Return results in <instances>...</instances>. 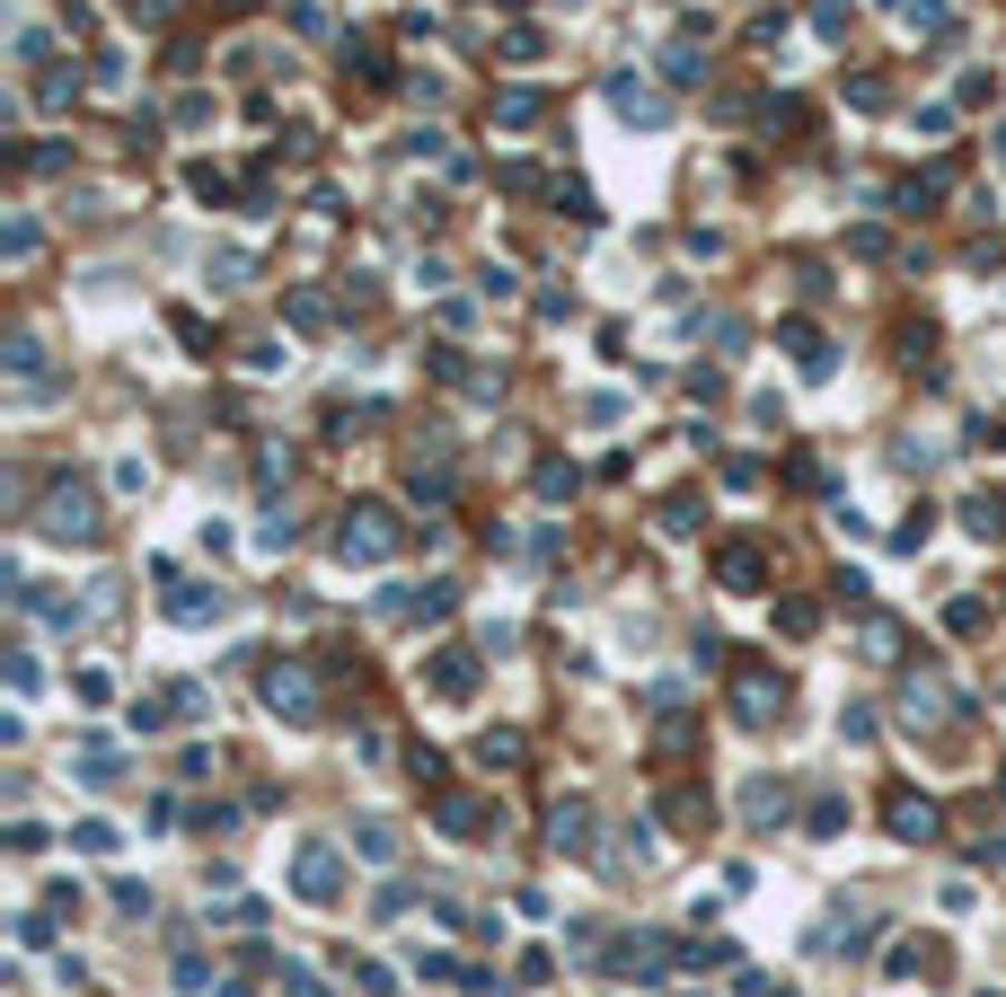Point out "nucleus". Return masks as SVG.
<instances>
[{"instance_id":"1","label":"nucleus","mask_w":1006,"mask_h":997,"mask_svg":"<svg viewBox=\"0 0 1006 997\" xmlns=\"http://www.w3.org/2000/svg\"><path fill=\"white\" fill-rule=\"evenodd\" d=\"M45 530H53V539H98V503H89V486H80V477H62V486H53Z\"/></svg>"},{"instance_id":"2","label":"nucleus","mask_w":1006,"mask_h":997,"mask_svg":"<svg viewBox=\"0 0 1006 997\" xmlns=\"http://www.w3.org/2000/svg\"><path fill=\"white\" fill-rule=\"evenodd\" d=\"M388 547H397V521H388L379 503L345 512V556H388Z\"/></svg>"},{"instance_id":"3","label":"nucleus","mask_w":1006,"mask_h":997,"mask_svg":"<svg viewBox=\"0 0 1006 997\" xmlns=\"http://www.w3.org/2000/svg\"><path fill=\"white\" fill-rule=\"evenodd\" d=\"M336 882H345V857L336 848H300V866H292V891L300 900H336Z\"/></svg>"},{"instance_id":"4","label":"nucleus","mask_w":1006,"mask_h":997,"mask_svg":"<svg viewBox=\"0 0 1006 997\" xmlns=\"http://www.w3.org/2000/svg\"><path fill=\"white\" fill-rule=\"evenodd\" d=\"M777 707H786V689H777L768 671H733V715H742V724H768Z\"/></svg>"},{"instance_id":"5","label":"nucleus","mask_w":1006,"mask_h":997,"mask_svg":"<svg viewBox=\"0 0 1006 997\" xmlns=\"http://www.w3.org/2000/svg\"><path fill=\"white\" fill-rule=\"evenodd\" d=\"M265 707L292 715V724H309V715H318V707H309V671H265Z\"/></svg>"},{"instance_id":"6","label":"nucleus","mask_w":1006,"mask_h":997,"mask_svg":"<svg viewBox=\"0 0 1006 997\" xmlns=\"http://www.w3.org/2000/svg\"><path fill=\"white\" fill-rule=\"evenodd\" d=\"M882 812H891V839H936V803H927V794H909V786H900Z\"/></svg>"},{"instance_id":"7","label":"nucleus","mask_w":1006,"mask_h":997,"mask_svg":"<svg viewBox=\"0 0 1006 997\" xmlns=\"http://www.w3.org/2000/svg\"><path fill=\"white\" fill-rule=\"evenodd\" d=\"M610 107H619L628 125H662V116H671L662 89H644V80H610Z\"/></svg>"},{"instance_id":"8","label":"nucleus","mask_w":1006,"mask_h":997,"mask_svg":"<svg viewBox=\"0 0 1006 997\" xmlns=\"http://www.w3.org/2000/svg\"><path fill=\"white\" fill-rule=\"evenodd\" d=\"M662 80H680V89H689V80H707V53H698V36H671V45H662Z\"/></svg>"},{"instance_id":"9","label":"nucleus","mask_w":1006,"mask_h":997,"mask_svg":"<svg viewBox=\"0 0 1006 997\" xmlns=\"http://www.w3.org/2000/svg\"><path fill=\"white\" fill-rule=\"evenodd\" d=\"M724 583H733V592H759V547H751V539L724 547Z\"/></svg>"},{"instance_id":"10","label":"nucleus","mask_w":1006,"mask_h":997,"mask_svg":"<svg viewBox=\"0 0 1006 997\" xmlns=\"http://www.w3.org/2000/svg\"><path fill=\"white\" fill-rule=\"evenodd\" d=\"M583 830H592V812H583V803H565V812L548 821V839H556L565 857H583Z\"/></svg>"},{"instance_id":"11","label":"nucleus","mask_w":1006,"mask_h":997,"mask_svg":"<svg viewBox=\"0 0 1006 997\" xmlns=\"http://www.w3.org/2000/svg\"><path fill=\"white\" fill-rule=\"evenodd\" d=\"M495 125H512V132L539 125V89H503V98H495Z\"/></svg>"},{"instance_id":"12","label":"nucleus","mask_w":1006,"mask_h":997,"mask_svg":"<svg viewBox=\"0 0 1006 997\" xmlns=\"http://www.w3.org/2000/svg\"><path fill=\"white\" fill-rule=\"evenodd\" d=\"M742 812H751V821H786V786H768V777H759L751 794H742Z\"/></svg>"},{"instance_id":"13","label":"nucleus","mask_w":1006,"mask_h":997,"mask_svg":"<svg viewBox=\"0 0 1006 997\" xmlns=\"http://www.w3.org/2000/svg\"><path fill=\"white\" fill-rule=\"evenodd\" d=\"M354 839H363V857H372V866H388V857H397V830H388V821H363Z\"/></svg>"},{"instance_id":"14","label":"nucleus","mask_w":1006,"mask_h":997,"mask_svg":"<svg viewBox=\"0 0 1006 997\" xmlns=\"http://www.w3.org/2000/svg\"><path fill=\"white\" fill-rule=\"evenodd\" d=\"M71 848H89V857H116V830H107V821H80V830H71Z\"/></svg>"},{"instance_id":"15","label":"nucleus","mask_w":1006,"mask_h":997,"mask_svg":"<svg viewBox=\"0 0 1006 997\" xmlns=\"http://www.w3.org/2000/svg\"><path fill=\"white\" fill-rule=\"evenodd\" d=\"M963 521H972V530L989 539V530H1006V503H989V495H980V503H963Z\"/></svg>"},{"instance_id":"16","label":"nucleus","mask_w":1006,"mask_h":997,"mask_svg":"<svg viewBox=\"0 0 1006 997\" xmlns=\"http://www.w3.org/2000/svg\"><path fill=\"white\" fill-rule=\"evenodd\" d=\"M477 759H486V768H495V759L512 768V759H521V733H486V742H477Z\"/></svg>"},{"instance_id":"17","label":"nucleus","mask_w":1006,"mask_h":997,"mask_svg":"<svg viewBox=\"0 0 1006 997\" xmlns=\"http://www.w3.org/2000/svg\"><path fill=\"white\" fill-rule=\"evenodd\" d=\"M539 495L565 503V495H574V468H556V460H548V468H539Z\"/></svg>"},{"instance_id":"18","label":"nucleus","mask_w":1006,"mask_h":997,"mask_svg":"<svg viewBox=\"0 0 1006 997\" xmlns=\"http://www.w3.org/2000/svg\"><path fill=\"white\" fill-rule=\"evenodd\" d=\"M283 989H292V997H336L327 980H318V971H283Z\"/></svg>"},{"instance_id":"19","label":"nucleus","mask_w":1006,"mask_h":997,"mask_svg":"<svg viewBox=\"0 0 1006 997\" xmlns=\"http://www.w3.org/2000/svg\"><path fill=\"white\" fill-rule=\"evenodd\" d=\"M998 159H1006V141H998Z\"/></svg>"},{"instance_id":"20","label":"nucleus","mask_w":1006,"mask_h":997,"mask_svg":"<svg viewBox=\"0 0 1006 997\" xmlns=\"http://www.w3.org/2000/svg\"><path fill=\"white\" fill-rule=\"evenodd\" d=\"M998 786H1006V777H998Z\"/></svg>"}]
</instances>
